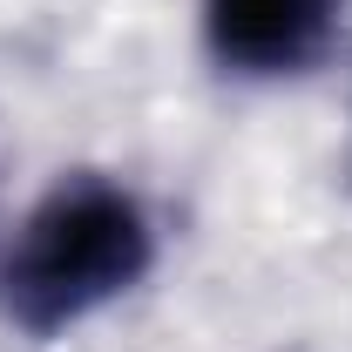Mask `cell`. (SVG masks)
Returning a JSON list of instances; mask_svg holds the SVG:
<instances>
[{
    "mask_svg": "<svg viewBox=\"0 0 352 352\" xmlns=\"http://www.w3.org/2000/svg\"><path fill=\"white\" fill-rule=\"evenodd\" d=\"M149 271L156 217L129 183L102 170L54 176L0 251V325L47 346L129 298Z\"/></svg>",
    "mask_w": 352,
    "mask_h": 352,
    "instance_id": "obj_1",
    "label": "cell"
},
{
    "mask_svg": "<svg viewBox=\"0 0 352 352\" xmlns=\"http://www.w3.org/2000/svg\"><path fill=\"white\" fill-rule=\"evenodd\" d=\"M346 0H204V47L237 82L311 75L339 41Z\"/></svg>",
    "mask_w": 352,
    "mask_h": 352,
    "instance_id": "obj_2",
    "label": "cell"
}]
</instances>
